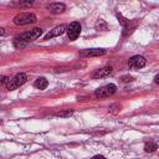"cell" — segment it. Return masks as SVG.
Returning <instances> with one entry per match:
<instances>
[{"label": "cell", "instance_id": "cell-1", "mask_svg": "<svg viewBox=\"0 0 159 159\" xmlns=\"http://www.w3.org/2000/svg\"><path fill=\"white\" fill-rule=\"evenodd\" d=\"M41 34H42V30L39 29V27H35V29H32V30H30V31H26V32L21 34L19 37L15 39V46H16V47H19V46H25L27 42L34 41V40H36L37 37H40Z\"/></svg>", "mask_w": 159, "mask_h": 159}, {"label": "cell", "instance_id": "cell-2", "mask_svg": "<svg viewBox=\"0 0 159 159\" xmlns=\"http://www.w3.org/2000/svg\"><path fill=\"white\" fill-rule=\"evenodd\" d=\"M26 81H27V76H26L25 73H17V75H15V76L10 80V82H9L5 87H6L7 91H14V89L19 88L20 86H22Z\"/></svg>", "mask_w": 159, "mask_h": 159}, {"label": "cell", "instance_id": "cell-3", "mask_svg": "<svg viewBox=\"0 0 159 159\" xmlns=\"http://www.w3.org/2000/svg\"><path fill=\"white\" fill-rule=\"evenodd\" d=\"M34 22H36V16L31 12H21L14 17V24L16 25H29Z\"/></svg>", "mask_w": 159, "mask_h": 159}, {"label": "cell", "instance_id": "cell-4", "mask_svg": "<svg viewBox=\"0 0 159 159\" xmlns=\"http://www.w3.org/2000/svg\"><path fill=\"white\" fill-rule=\"evenodd\" d=\"M116 89H117L116 84L109 83V84H106V86H102V87L97 88L94 91V96L97 98H107V97H111L116 92Z\"/></svg>", "mask_w": 159, "mask_h": 159}, {"label": "cell", "instance_id": "cell-5", "mask_svg": "<svg viewBox=\"0 0 159 159\" xmlns=\"http://www.w3.org/2000/svg\"><path fill=\"white\" fill-rule=\"evenodd\" d=\"M80 32H81V25H80V22L73 21V22H71L68 25V27H67V36H68V39L71 41L76 40L80 36Z\"/></svg>", "mask_w": 159, "mask_h": 159}, {"label": "cell", "instance_id": "cell-6", "mask_svg": "<svg viewBox=\"0 0 159 159\" xmlns=\"http://www.w3.org/2000/svg\"><path fill=\"white\" fill-rule=\"evenodd\" d=\"M147 63L145 58L143 56H139V55H135V56H132L129 60H128V66L133 70H138V68H142L144 67Z\"/></svg>", "mask_w": 159, "mask_h": 159}, {"label": "cell", "instance_id": "cell-7", "mask_svg": "<svg viewBox=\"0 0 159 159\" xmlns=\"http://www.w3.org/2000/svg\"><path fill=\"white\" fill-rule=\"evenodd\" d=\"M106 53V50L103 48H88L80 52L81 57H93V56H102Z\"/></svg>", "mask_w": 159, "mask_h": 159}, {"label": "cell", "instance_id": "cell-8", "mask_svg": "<svg viewBox=\"0 0 159 159\" xmlns=\"http://www.w3.org/2000/svg\"><path fill=\"white\" fill-rule=\"evenodd\" d=\"M66 31V25H60V26H56L55 29L50 30V32L47 35H45L43 40H50V39H53V37H57L60 35H62L63 32Z\"/></svg>", "mask_w": 159, "mask_h": 159}, {"label": "cell", "instance_id": "cell-9", "mask_svg": "<svg viewBox=\"0 0 159 159\" xmlns=\"http://www.w3.org/2000/svg\"><path fill=\"white\" fill-rule=\"evenodd\" d=\"M47 10H50L53 14H61L66 10V5L62 2H52L47 5Z\"/></svg>", "mask_w": 159, "mask_h": 159}, {"label": "cell", "instance_id": "cell-10", "mask_svg": "<svg viewBox=\"0 0 159 159\" xmlns=\"http://www.w3.org/2000/svg\"><path fill=\"white\" fill-rule=\"evenodd\" d=\"M111 72H112V67H103V68L96 70V71L92 73V77H93V78H102V77L108 76Z\"/></svg>", "mask_w": 159, "mask_h": 159}, {"label": "cell", "instance_id": "cell-11", "mask_svg": "<svg viewBox=\"0 0 159 159\" xmlns=\"http://www.w3.org/2000/svg\"><path fill=\"white\" fill-rule=\"evenodd\" d=\"M34 86H35L37 89H45V88H47L48 82H47V80H46L45 77H39V78L35 81Z\"/></svg>", "mask_w": 159, "mask_h": 159}, {"label": "cell", "instance_id": "cell-12", "mask_svg": "<svg viewBox=\"0 0 159 159\" xmlns=\"http://www.w3.org/2000/svg\"><path fill=\"white\" fill-rule=\"evenodd\" d=\"M157 149H158V144L154 143V142H147L144 144V150L148 152V153H152V152H154Z\"/></svg>", "mask_w": 159, "mask_h": 159}, {"label": "cell", "instance_id": "cell-13", "mask_svg": "<svg viewBox=\"0 0 159 159\" xmlns=\"http://www.w3.org/2000/svg\"><path fill=\"white\" fill-rule=\"evenodd\" d=\"M72 113H73L72 109H67V111H65V112H58L56 116H60V117H68V116H71Z\"/></svg>", "mask_w": 159, "mask_h": 159}, {"label": "cell", "instance_id": "cell-14", "mask_svg": "<svg viewBox=\"0 0 159 159\" xmlns=\"http://www.w3.org/2000/svg\"><path fill=\"white\" fill-rule=\"evenodd\" d=\"M96 26H97L98 29H99V27H103V30H106V29H107V25H106V24H104L102 20H99V21L96 24Z\"/></svg>", "mask_w": 159, "mask_h": 159}, {"label": "cell", "instance_id": "cell-15", "mask_svg": "<svg viewBox=\"0 0 159 159\" xmlns=\"http://www.w3.org/2000/svg\"><path fill=\"white\" fill-rule=\"evenodd\" d=\"M10 80H11L10 77H6V76H2V77H1V83L6 86V84H7L9 82H10Z\"/></svg>", "mask_w": 159, "mask_h": 159}, {"label": "cell", "instance_id": "cell-16", "mask_svg": "<svg viewBox=\"0 0 159 159\" xmlns=\"http://www.w3.org/2000/svg\"><path fill=\"white\" fill-rule=\"evenodd\" d=\"M91 159H107V158H104L103 155H94V157H92Z\"/></svg>", "mask_w": 159, "mask_h": 159}, {"label": "cell", "instance_id": "cell-17", "mask_svg": "<svg viewBox=\"0 0 159 159\" xmlns=\"http://www.w3.org/2000/svg\"><path fill=\"white\" fill-rule=\"evenodd\" d=\"M132 80H133L132 77H123V78H122L123 82H128V81H132Z\"/></svg>", "mask_w": 159, "mask_h": 159}, {"label": "cell", "instance_id": "cell-18", "mask_svg": "<svg viewBox=\"0 0 159 159\" xmlns=\"http://www.w3.org/2000/svg\"><path fill=\"white\" fill-rule=\"evenodd\" d=\"M154 82H155V83H158V84H159V73H158V75H157V76H155V77H154Z\"/></svg>", "mask_w": 159, "mask_h": 159}]
</instances>
